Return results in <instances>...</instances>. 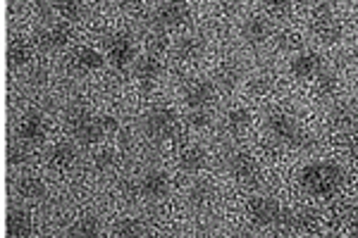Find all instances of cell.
<instances>
[{"label": "cell", "instance_id": "1", "mask_svg": "<svg viewBox=\"0 0 358 238\" xmlns=\"http://www.w3.org/2000/svg\"><path fill=\"white\" fill-rule=\"evenodd\" d=\"M344 184V170L334 162H310L299 174V186L313 198H330Z\"/></svg>", "mask_w": 358, "mask_h": 238}, {"label": "cell", "instance_id": "2", "mask_svg": "<svg viewBox=\"0 0 358 238\" xmlns=\"http://www.w3.org/2000/svg\"><path fill=\"white\" fill-rule=\"evenodd\" d=\"M265 129H268V136L273 138L275 143L287 148H306L310 143L308 133L301 129L296 119L292 114H287L285 110H273V112L265 117Z\"/></svg>", "mask_w": 358, "mask_h": 238}, {"label": "cell", "instance_id": "3", "mask_svg": "<svg viewBox=\"0 0 358 238\" xmlns=\"http://www.w3.org/2000/svg\"><path fill=\"white\" fill-rule=\"evenodd\" d=\"M143 131H146V136L153 138V141H170L179 131L177 112L165 105L148 110L146 117H143Z\"/></svg>", "mask_w": 358, "mask_h": 238}, {"label": "cell", "instance_id": "4", "mask_svg": "<svg viewBox=\"0 0 358 238\" xmlns=\"http://www.w3.org/2000/svg\"><path fill=\"white\" fill-rule=\"evenodd\" d=\"M67 124L72 129L74 138L84 146H91V143L101 141L106 133H103V124H101V117H96L91 110L86 107H74L67 112Z\"/></svg>", "mask_w": 358, "mask_h": 238}, {"label": "cell", "instance_id": "5", "mask_svg": "<svg viewBox=\"0 0 358 238\" xmlns=\"http://www.w3.org/2000/svg\"><path fill=\"white\" fill-rule=\"evenodd\" d=\"M310 31H313V36L320 40V43L332 45L342 38L344 27L330 5L322 3V5H317V8H313V13H310Z\"/></svg>", "mask_w": 358, "mask_h": 238}, {"label": "cell", "instance_id": "6", "mask_svg": "<svg viewBox=\"0 0 358 238\" xmlns=\"http://www.w3.org/2000/svg\"><path fill=\"white\" fill-rule=\"evenodd\" d=\"M189 20H192V8H189L187 0H165L155 10V27L163 29V31L187 27Z\"/></svg>", "mask_w": 358, "mask_h": 238}, {"label": "cell", "instance_id": "7", "mask_svg": "<svg viewBox=\"0 0 358 238\" xmlns=\"http://www.w3.org/2000/svg\"><path fill=\"white\" fill-rule=\"evenodd\" d=\"M217 98V86L215 81H206V79H194L184 86V103L189 110H199V107H210Z\"/></svg>", "mask_w": 358, "mask_h": 238}, {"label": "cell", "instance_id": "8", "mask_svg": "<svg viewBox=\"0 0 358 238\" xmlns=\"http://www.w3.org/2000/svg\"><path fill=\"white\" fill-rule=\"evenodd\" d=\"M248 217L258 226H273L280 222L282 207L280 202L268 198V195H256V198L248 200Z\"/></svg>", "mask_w": 358, "mask_h": 238}, {"label": "cell", "instance_id": "9", "mask_svg": "<svg viewBox=\"0 0 358 238\" xmlns=\"http://www.w3.org/2000/svg\"><path fill=\"white\" fill-rule=\"evenodd\" d=\"M322 69H325L322 67V57L317 53H310V50L296 53L289 60V72L296 81H315Z\"/></svg>", "mask_w": 358, "mask_h": 238}, {"label": "cell", "instance_id": "10", "mask_svg": "<svg viewBox=\"0 0 358 238\" xmlns=\"http://www.w3.org/2000/svg\"><path fill=\"white\" fill-rule=\"evenodd\" d=\"M227 170L232 174V179L241 184H251L258 179V162L251 153L246 150H234L227 158Z\"/></svg>", "mask_w": 358, "mask_h": 238}, {"label": "cell", "instance_id": "11", "mask_svg": "<svg viewBox=\"0 0 358 238\" xmlns=\"http://www.w3.org/2000/svg\"><path fill=\"white\" fill-rule=\"evenodd\" d=\"M170 191V179L163 170H146L138 179V193L146 200H160Z\"/></svg>", "mask_w": 358, "mask_h": 238}, {"label": "cell", "instance_id": "12", "mask_svg": "<svg viewBox=\"0 0 358 238\" xmlns=\"http://www.w3.org/2000/svg\"><path fill=\"white\" fill-rule=\"evenodd\" d=\"M108 60L117 69L129 67L131 62L136 60V48H134V43H131V38L124 36V34L110 38V43H108Z\"/></svg>", "mask_w": 358, "mask_h": 238}, {"label": "cell", "instance_id": "13", "mask_svg": "<svg viewBox=\"0 0 358 238\" xmlns=\"http://www.w3.org/2000/svg\"><path fill=\"white\" fill-rule=\"evenodd\" d=\"M270 34H273V27H270V22L265 20L263 15L246 17L244 24H241V38H244L248 45H253V48L268 43Z\"/></svg>", "mask_w": 358, "mask_h": 238}, {"label": "cell", "instance_id": "14", "mask_svg": "<svg viewBox=\"0 0 358 238\" xmlns=\"http://www.w3.org/2000/svg\"><path fill=\"white\" fill-rule=\"evenodd\" d=\"M172 53L179 62H196L201 60V55L206 53V40L199 36V34H184L182 38H177L175 48H172Z\"/></svg>", "mask_w": 358, "mask_h": 238}, {"label": "cell", "instance_id": "15", "mask_svg": "<svg viewBox=\"0 0 358 238\" xmlns=\"http://www.w3.org/2000/svg\"><path fill=\"white\" fill-rule=\"evenodd\" d=\"M160 74H163V62L158 60V55L146 53L134 60V77L138 84L151 86L160 79Z\"/></svg>", "mask_w": 358, "mask_h": 238}, {"label": "cell", "instance_id": "16", "mask_svg": "<svg viewBox=\"0 0 358 238\" xmlns=\"http://www.w3.org/2000/svg\"><path fill=\"white\" fill-rule=\"evenodd\" d=\"M20 138L24 143H41L45 138V119L38 112H27L24 117L20 119Z\"/></svg>", "mask_w": 358, "mask_h": 238}, {"label": "cell", "instance_id": "17", "mask_svg": "<svg viewBox=\"0 0 358 238\" xmlns=\"http://www.w3.org/2000/svg\"><path fill=\"white\" fill-rule=\"evenodd\" d=\"M41 43L48 50H62L72 43V29H69L67 22H57V24H50L43 29L41 34Z\"/></svg>", "mask_w": 358, "mask_h": 238}, {"label": "cell", "instance_id": "18", "mask_svg": "<svg viewBox=\"0 0 358 238\" xmlns=\"http://www.w3.org/2000/svg\"><path fill=\"white\" fill-rule=\"evenodd\" d=\"M206 162H208V155H206V150L201 146H184L182 150H179L177 165H179V170H182V172L199 174L206 167Z\"/></svg>", "mask_w": 358, "mask_h": 238}, {"label": "cell", "instance_id": "19", "mask_svg": "<svg viewBox=\"0 0 358 238\" xmlns=\"http://www.w3.org/2000/svg\"><path fill=\"white\" fill-rule=\"evenodd\" d=\"M103 65H106V57H103L98 50L94 48H77L72 53V67L82 74H91V72H98Z\"/></svg>", "mask_w": 358, "mask_h": 238}, {"label": "cell", "instance_id": "20", "mask_svg": "<svg viewBox=\"0 0 358 238\" xmlns=\"http://www.w3.org/2000/svg\"><path fill=\"white\" fill-rule=\"evenodd\" d=\"M251 126V114L244 107H232L224 112L222 117V131H227L229 136H241V133L248 131Z\"/></svg>", "mask_w": 358, "mask_h": 238}, {"label": "cell", "instance_id": "21", "mask_svg": "<svg viewBox=\"0 0 358 238\" xmlns=\"http://www.w3.org/2000/svg\"><path fill=\"white\" fill-rule=\"evenodd\" d=\"M330 124L334 131H354L358 124V110L351 103H342L332 110Z\"/></svg>", "mask_w": 358, "mask_h": 238}, {"label": "cell", "instance_id": "22", "mask_svg": "<svg viewBox=\"0 0 358 238\" xmlns=\"http://www.w3.org/2000/svg\"><path fill=\"white\" fill-rule=\"evenodd\" d=\"M15 188H17V195L24 200L36 202L45 198V184L38 177H34V174H24V177L17 179Z\"/></svg>", "mask_w": 358, "mask_h": 238}, {"label": "cell", "instance_id": "23", "mask_svg": "<svg viewBox=\"0 0 358 238\" xmlns=\"http://www.w3.org/2000/svg\"><path fill=\"white\" fill-rule=\"evenodd\" d=\"M74 162H77V153H74V148L67 146V143H57V146L48 150V165L53 167L55 172L72 170Z\"/></svg>", "mask_w": 358, "mask_h": 238}, {"label": "cell", "instance_id": "24", "mask_svg": "<svg viewBox=\"0 0 358 238\" xmlns=\"http://www.w3.org/2000/svg\"><path fill=\"white\" fill-rule=\"evenodd\" d=\"M8 234L17 236V238H24L34 234V222H31V214L27 210H13L8 214Z\"/></svg>", "mask_w": 358, "mask_h": 238}, {"label": "cell", "instance_id": "25", "mask_svg": "<svg viewBox=\"0 0 358 238\" xmlns=\"http://www.w3.org/2000/svg\"><path fill=\"white\" fill-rule=\"evenodd\" d=\"M213 186L208 181H196L187 193V202L194 207V210H206L208 205L213 202Z\"/></svg>", "mask_w": 358, "mask_h": 238}, {"label": "cell", "instance_id": "26", "mask_svg": "<svg viewBox=\"0 0 358 238\" xmlns=\"http://www.w3.org/2000/svg\"><path fill=\"white\" fill-rule=\"evenodd\" d=\"M241 84V69L236 65H222L220 69L215 72V86L217 91H224V93H232L236 86Z\"/></svg>", "mask_w": 358, "mask_h": 238}, {"label": "cell", "instance_id": "27", "mask_svg": "<svg viewBox=\"0 0 358 238\" xmlns=\"http://www.w3.org/2000/svg\"><path fill=\"white\" fill-rule=\"evenodd\" d=\"M313 86H315L317 98H334L339 91V77L334 72H330V69H322V72L315 77Z\"/></svg>", "mask_w": 358, "mask_h": 238}, {"label": "cell", "instance_id": "28", "mask_svg": "<svg viewBox=\"0 0 358 238\" xmlns=\"http://www.w3.org/2000/svg\"><path fill=\"white\" fill-rule=\"evenodd\" d=\"M246 89H248V93H251V96H256V98L268 96V93L275 89V79L270 77L268 72H256L253 77H248Z\"/></svg>", "mask_w": 358, "mask_h": 238}, {"label": "cell", "instance_id": "29", "mask_svg": "<svg viewBox=\"0 0 358 238\" xmlns=\"http://www.w3.org/2000/svg\"><path fill=\"white\" fill-rule=\"evenodd\" d=\"M34 50H31V43L24 38H15L13 43H10V62H13L15 67H22L27 65L29 60H31Z\"/></svg>", "mask_w": 358, "mask_h": 238}, {"label": "cell", "instance_id": "30", "mask_svg": "<svg viewBox=\"0 0 358 238\" xmlns=\"http://www.w3.org/2000/svg\"><path fill=\"white\" fill-rule=\"evenodd\" d=\"M98 234H101V224H98V219H94V217H84L69 226V236L89 238V236H98Z\"/></svg>", "mask_w": 358, "mask_h": 238}, {"label": "cell", "instance_id": "31", "mask_svg": "<svg viewBox=\"0 0 358 238\" xmlns=\"http://www.w3.org/2000/svg\"><path fill=\"white\" fill-rule=\"evenodd\" d=\"M187 124L192 126L194 131H206L208 126L213 124V114L208 107H199V110H192L187 114Z\"/></svg>", "mask_w": 358, "mask_h": 238}, {"label": "cell", "instance_id": "32", "mask_svg": "<svg viewBox=\"0 0 358 238\" xmlns=\"http://www.w3.org/2000/svg\"><path fill=\"white\" fill-rule=\"evenodd\" d=\"M53 8L60 13L65 20H79L84 13V8H82V0H60L57 5H53Z\"/></svg>", "mask_w": 358, "mask_h": 238}, {"label": "cell", "instance_id": "33", "mask_svg": "<svg viewBox=\"0 0 358 238\" xmlns=\"http://www.w3.org/2000/svg\"><path fill=\"white\" fill-rule=\"evenodd\" d=\"M115 234L117 236H143L146 231H143V224L138 222V219H122V222H117V226H115Z\"/></svg>", "mask_w": 358, "mask_h": 238}, {"label": "cell", "instance_id": "34", "mask_svg": "<svg viewBox=\"0 0 358 238\" xmlns=\"http://www.w3.org/2000/svg\"><path fill=\"white\" fill-rule=\"evenodd\" d=\"M263 3H265V8H268V13H270V15L285 17V15H289L294 0H263Z\"/></svg>", "mask_w": 358, "mask_h": 238}, {"label": "cell", "instance_id": "35", "mask_svg": "<svg viewBox=\"0 0 358 238\" xmlns=\"http://www.w3.org/2000/svg\"><path fill=\"white\" fill-rule=\"evenodd\" d=\"M101 124H103V133H106V136H113V133L120 129V121L115 114H101Z\"/></svg>", "mask_w": 358, "mask_h": 238}, {"label": "cell", "instance_id": "36", "mask_svg": "<svg viewBox=\"0 0 358 238\" xmlns=\"http://www.w3.org/2000/svg\"><path fill=\"white\" fill-rule=\"evenodd\" d=\"M351 57H354V62L358 65V43L354 45V48H351Z\"/></svg>", "mask_w": 358, "mask_h": 238}, {"label": "cell", "instance_id": "37", "mask_svg": "<svg viewBox=\"0 0 358 238\" xmlns=\"http://www.w3.org/2000/svg\"><path fill=\"white\" fill-rule=\"evenodd\" d=\"M48 3H50V5H57V3H60V0H48Z\"/></svg>", "mask_w": 358, "mask_h": 238}, {"label": "cell", "instance_id": "38", "mask_svg": "<svg viewBox=\"0 0 358 238\" xmlns=\"http://www.w3.org/2000/svg\"><path fill=\"white\" fill-rule=\"evenodd\" d=\"M354 81H356V86H358V69H356V77H354Z\"/></svg>", "mask_w": 358, "mask_h": 238}]
</instances>
